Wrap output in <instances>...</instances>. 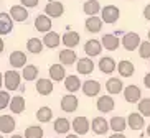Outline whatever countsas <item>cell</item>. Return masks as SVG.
Wrapping results in <instances>:
<instances>
[{"label": "cell", "instance_id": "cell-50", "mask_svg": "<svg viewBox=\"0 0 150 138\" xmlns=\"http://www.w3.org/2000/svg\"><path fill=\"white\" fill-rule=\"evenodd\" d=\"M147 36H149V41H150V30H149V35H147Z\"/></svg>", "mask_w": 150, "mask_h": 138}, {"label": "cell", "instance_id": "cell-20", "mask_svg": "<svg viewBox=\"0 0 150 138\" xmlns=\"http://www.w3.org/2000/svg\"><path fill=\"white\" fill-rule=\"evenodd\" d=\"M13 30V18L10 17V13L0 12V36L8 35Z\"/></svg>", "mask_w": 150, "mask_h": 138}, {"label": "cell", "instance_id": "cell-35", "mask_svg": "<svg viewBox=\"0 0 150 138\" xmlns=\"http://www.w3.org/2000/svg\"><path fill=\"white\" fill-rule=\"evenodd\" d=\"M35 117L40 123H48V122H51V118H53V110L50 107H46V105H43V107H40L36 110Z\"/></svg>", "mask_w": 150, "mask_h": 138}, {"label": "cell", "instance_id": "cell-47", "mask_svg": "<svg viewBox=\"0 0 150 138\" xmlns=\"http://www.w3.org/2000/svg\"><path fill=\"white\" fill-rule=\"evenodd\" d=\"M0 87H4V72H0Z\"/></svg>", "mask_w": 150, "mask_h": 138}, {"label": "cell", "instance_id": "cell-9", "mask_svg": "<svg viewBox=\"0 0 150 138\" xmlns=\"http://www.w3.org/2000/svg\"><path fill=\"white\" fill-rule=\"evenodd\" d=\"M81 90H83V94L86 97H97L99 92H101V84L96 79H88L86 82H83Z\"/></svg>", "mask_w": 150, "mask_h": 138}, {"label": "cell", "instance_id": "cell-31", "mask_svg": "<svg viewBox=\"0 0 150 138\" xmlns=\"http://www.w3.org/2000/svg\"><path fill=\"white\" fill-rule=\"evenodd\" d=\"M25 107H27V104H25V99L22 95H13L12 100H10V112L12 113H23L25 112Z\"/></svg>", "mask_w": 150, "mask_h": 138}, {"label": "cell", "instance_id": "cell-36", "mask_svg": "<svg viewBox=\"0 0 150 138\" xmlns=\"http://www.w3.org/2000/svg\"><path fill=\"white\" fill-rule=\"evenodd\" d=\"M109 125H110V130H114V132H122L124 133V130L127 128V118L125 117H112L109 120Z\"/></svg>", "mask_w": 150, "mask_h": 138}, {"label": "cell", "instance_id": "cell-45", "mask_svg": "<svg viewBox=\"0 0 150 138\" xmlns=\"http://www.w3.org/2000/svg\"><path fill=\"white\" fill-rule=\"evenodd\" d=\"M4 49H5V41H4V38L0 36V54L4 53Z\"/></svg>", "mask_w": 150, "mask_h": 138}, {"label": "cell", "instance_id": "cell-19", "mask_svg": "<svg viewBox=\"0 0 150 138\" xmlns=\"http://www.w3.org/2000/svg\"><path fill=\"white\" fill-rule=\"evenodd\" d=\"M99 71L102 74H112L114 71H117V64H115V59L110 58V56H104V58L99 59Z\"/></svg>", "mask_w": 150, "mask_h": 138}, {"label": "cell", "instance_id": "cell-52", "mask_svg": "<svg viewBox=\"0 0 150 138\" xmlns=\"http://www.w3.org/2000/svg\"><path fill=\"white\" fill-rule=\"evenodd\" d=\"M149 64H150V61H149Z\"/></svg>", "mask_w": 150, "mask_h": 138}, {"label": "cell", "instance_id": "cell-37", "mask_svg": "<svg viewBox=\"0 0 150 138\" xmlns=\"http://www.w3.org/2000/svg\"><path fill=\"white\" fill-rule=\"evenodd\" d=\"M43 128L41 127H38V125H30V127H27L25 128V133H23V137L25 138H43Z\"/></svg>", "mask_w": 150, "mask_h": 138}, {"label": "cell", "instance_id": "cell-43", "mask_svg": "<svg viewBox=\"0 0 150 138\" xmlns=\"http://www.w3.org/2000/svg\"><path fill=\"white\" fill-rule=\"evenodd\" d=\"M144 84H145L147 89H150V72H147L145 76H144Z\"/></svg>", "mask_w": 150, "mask_h": 138}, {"label": "cell", "instance_id": "cell-6", "mask_svg": "<svg viewBox=\"0 0 150 138\" xmlns=\"http://www.w3.org/2000/svg\"><path fill=\"white\" fill-rule=\"evenodd\" d=\"M45 13L50 18H59L64 13V5L61 2H58V0H50L46 7H45Z\"/></svg>", "mask_w": 150, "mask_h": 138}, {"label": "cell", "instance_id": "cell-26", "mask_svg": "<svg viewBox=\"0 0 150 138\" xmlns=\"http://www.w3.org/2000/svg\"><path fill=\"white\" fill-rule=\"evenodd\" d=\"M43 45L46 46V48H51V49L58 48V46L61 45V35L56 33V31H48V33H45Z\"/></svg>", "mask_w": 150, "mask_h": 138}, {"label": "cell", "instance_id": "cell-41", "mask_svg": "<svg viewBox=\"0 0 150 138\" xmlns=\"http://www.w3.org/2000/svg\"><path fill=\"white\" fill-rule=\"evenodd\" d=\"M40 4V0H20V5H23L25 8H33Z\"/></svg>", "mask_w": 150, "mask_h": 138}, {"label": "cell", "instance_id": "cell-7", "mask_svg": "<svg viewBox=\"0 0 150 138\" xmlns=\"http://www.w3.org/2000/svg\"><path fill=\"white\" fill-rule=\"evenodd\" d=\"M122 92H124V99H125L129 104H137L142 99V90H140V87H137L135 84L125 85Z\"/></svg>", "mask_w": 150, "mask_h": 138}, {"label": "cell", "instance_id": "cell-16", "mask_svg": "<svg viewBox=\"0 0 150 138\" xmlns=\"http://www.w3.org/2000/svg\"><path fill=\"white\" fill-rule=\"evenodd\" d=\"M17 128V122H15L13 115H0V132L2 133H13V130Z\"/></svg>", "mask_w": 150, "mask_h": 138}, {"label": "cell", "instance_id": "cell-49", "mask_svg": "<svg viewBox=\"0 0 150 138\" xmlns=\"http://www.w3.org/2000/svg\"><path fill=\"white\" fill-rule=\"evenodd\" d=\"M147 135H149V137H150V123L147 125Z\"/></svg>", "mask_w": 150, "mask_h": 138}, {"label": "cell", "instance_id": "cell-25", "mask_svg": "<svg viewBox=\"0 0 150 138\" xmlns=\"http://www.w3.org/2000/svg\"><path fill=\"white\" fill-rule=\"evenodd\" d=\"M79 41H81V35L78 31H66L61 36V43L66 48H76V46L79 45Z\"/></svg>", "mask_w": 150, "mask_h": 138}, {"label": "cell", "instance_id": "cell-51", "mask_svg": "<svg viewBox=\"0 0 150 138\" xmlns=\"http://www.w3.org/2000/svg\"><path fill=\"white\" fill-rule=\"evenodd\" d=\"M0 138H4V137H2V135H0Z\"/></svg>", "mask_w": 150, "mask_h": 138}, {"label": "cell", "instance_id": "cell-8", "mask_svg": "<svg viewBox=\"0 0 150 138\" xmlns=\"http://www.w3.org/2000/svg\"><path fill=\"white\" fill-rule=\"evenodd\" d=\"M102 43L99 40H94V38H91V40H88L86 43H84V53H86V56H89V58H96V56H99V54L102 53Z\"/></svg>", "mask_w": 150, "mask_h": 138}, {"label": "cell", "instance_id": "cell-14", "mask_svg": "<svg viewBox=\"0 0 150 138\" xmlns=\"http://www.w3.org/2000/svg\"><path fill=\"white\" fill-rule=\"evenodd\" d=\"M58 59H59V62H61L63 66H71V64H76L78 54H76V51L73 48H64L63 51H59Z\"/></svg>", "mask_w": 150, "mask_h": 138}, {"label": "cell", "instance_id": "cell-11", "mask_svg": "<svg viewBox=\"0 0 150 138\" xmlns=\"http://www.w3.org/2000/svg\"><path fill=\"white\" fill-rule=\"evenodd\" d=\"M51 25H53V18H50L46 13L36 15L35 18V30L40 33H48L51 31Z\"/></svg>", "mask_w": 150, "mask_h": 138}, {"label": "cell", "instance_id": "cell-27", "mask_svg": "<svg viewBox=\"0 0 150 138\" xmlns=\"http://www.w3.org/2000/svg\"><path fill=\"white\" fill-rule=\"evenodd\" d=\"M64 87H66V90L69 94H74V92H78V90L83 87V82L79 81V77L76 76V74H71V76H66L64 77Z\"/></svg>", "mask_w": 150, "mask_h": 138}, {"label": "cell", "instance_id": "cell-2", "mask_svg": "<svg viewBox=\"0 0 150 138\" xmlns=\"http://www.w3.org/2000/svg\"><path fill=\"white\" fill-rule=\"evenodd\" d=\"M71 128L74 130L76 135H86L91 130V122H89L88 117L84 115H79V117H74L73 118V122H71Z\"/></svg>", "mask_w": 150, "mask_h": 138}, {"label": "cell", "instance_id": "cell-33", "mask_svg": "<svg viewBox=\"0 0 150 138\" xmlns=\"http://www.w3.org/2000/svg\"><path fill=\"white\" fill-rule=\"evenodd\" d=\"M101 4L97 2V0H86L83 5V12L88 17H93V15H97L99 12H101Z\"/></svg>", "mask_w": 150, "mask_h": 138}, {"label": "cell", "instance_id": "cell-1", "mask_svg": "<svg viewBox=\"0 0 150 138\" xmlns=\"http://www.w3.org/2000/svg\"><path fill=\"white\" fill-rule=\"evenodd\" d=\"M22 72H18L17 69H10V71L4 72V87L8 92H13V90L20 89L22 87Z\"/></svg>", "mask_w": 150, "mask_h": 138}, {"label": "cell", "instance_id": "cell-46", "mask_svg": "<svg viewBox=\"0 0 150 138\" xmlns=\"http://www.w3.org/2000/svg\"><path fill=\"white\" fill-rule=\"evenodd\" d=\"M66 138H79V135H76V133H68Z\"/></svg>", "mask_w": 150, "mask_h": 138}, {"label": "cell", "instance_id": "cell-34", "mask_svg": "<svg viewBox=\"0 0 150 138\" xmlns=\"http://www.w3.org/2000/svg\"><path fill=\"white\" fill-rule=\"evenodd\" d=\"M45 49V45H43V40L40 38H30L27 41V51L31 54H40L41 51Z\"/></svg>", "mask_w": 150, "mask_h": 138}, {"label": "cell", "instance_id": "cell-24", "mask_svg": "<svg viewBox=\"0 0 150 138\" xmlns=\"http://www.w3.org/2000/svg\"><path fill=\"white\" fill-rule=\"evenodd\" d=\"M10 17L13 18V22H27L28 18V10L23 7V5H12L10 7Z\"/></svg>", "mask_w": 150, "mask_h": 138}, {"label": "cell", "instance_id": "cell-10", "mask_svg": "<svg viewBox=\"0 0 150 138\" xmlns=\"http://www.w3.org/2000/svg\"><path fill=\"white\" fill-rule=\"evenodd\" d=\"M114 107H115V102L110 95H99V99L96 100V109L101 113H109V112L114 110Z\"/></svg>", "mask_w": 150, "mask_h": 138}, {"label": "cell", "instance_id": "cell-40", "mask_svg": "<svg viewBox=\"0 0 150 138\" xmlns=\"http://www.w3.org/2000/svg\"><path fill=\"white\" fill-rule=\"evenodd\" d=\"M139 56L142 59H150V41H142L139 46Z\"/></svg>", "mask_w": 150, "mask_h": 138}, {"label": "cell", "instance_id": "cell-3", "mask_svg": "<svg viewBox=\"0 0 150 138\" xmlns=\"http://www.w3.org/2000/svg\"><path fill=\"white\" fill-rule=\"evenodd\" d=\"M101 18L104 23L112 25V23H115L120 18V10L115 5H106V7L101 8Z\"/></svg>", "mask_w": 150, "mask_h": 138}, {"label": "cell", "instance_id": "cell-17", "mask_svg": "<svg viewBox=\"0 0 150 138\" xmlns=\"http://www.w3.org/2000/svg\"><path fill=\"white\" fill-rule=\"evenodd\" d=\"M8 62L13 69H20V67L27 66V54L23 53V51H20V49L12 51L10 53V58H8Z\"/></svg>", "mask_w": 150, "mask_h": 138}, {"label": "cell", "instance_id": "cell-29", "mask_svg": "<svg viewBox=\"0 0 150 138\" xmlns=\"http://www.w3.org/2000/svg\"><path fill=\"white\" fill-rule=\"evenodd\" d=\"M53 128L59 135H68V132L71 130V122L68 120L66 117H58L56 120L53 122Z\"/></svg>", "mask_w": 150, "mask_h": 138}, {"label": "cell", "instance_id": "cell-15", "mask_svg": "<svg viewBox=\"0 0 150 138\" xmlns=\"http://www.w3.org/2000/svg\"><path fill=\"white\" fill-rule=\"evenodd\" d=\"M101 43H102V48L107 49V51H115L120 45L119 36L115 35V33H106V35H102Z\"/></svg>", "mask_w": 150, "mask_h": 138}, {"label": "cell", "instance_id": "cell-21", "mask_svg": "<svg viewBox=\"0 0 150 138\" xmlns=\"http://www.w3.org/2000/svg\"><path fill=\"white\" fill-rule=\"evenodd\" d=\"M102 22L101 17H97V15H93V17H88L86 18V22H84V28L89 31V33H99L102 30Z\"/></svg>", "mask_w": 150, "mask_h": 138}, {"label": "cell", "instance_id": "cell-5", "mask_svg": "<svg viewBox=\"0 0 150 138\" xmlns=\"http://www.w3.org/2000/svg\"><path fill=\"white\" fill-rule=\"evenodd\" d=\"M59 107H61L63 112H66V113H73V112H76L78 107H79V100H78V97H76L74 94H66V95L61 97Z\"/></svg>", "mask_w": 150, "mask_h": 138}, {"label": "cell", "instance_id": "cell-30", "mask_svg": "<svg viewBox=\"0 0 150 138\" xmlns=\"http://www.w3.org/2000/svg\"><path fill=\"white\" fill-rule=\"evenodd\" d=\"M117 71L122 77H130L134 76V72H135V66L132 64V61H129V59H122L119 61L117 64Z\"/></svg>", "mask_w": 150, "mask_h": 138}, {"label": "cell", "instance_id": "cell-18", "mask_svg": "<svg viewBox=\"0 0 150 138\" xmlns=\"http://www.w3.org/2000/svg\"><path fill=\"white\" fill-rule=\"evenodd\" d=\"M145 125V117L142 115L140 112H132L127 117V127L132 130H142Z\"/></svg>", "mask_w": 150, "mask_h": 138}, {"label": "cell", "instance_id": "cell-39", "mask_svg": "<svg viewBox=\"0 0 150 138\" xmlns=\"http://www.w3.org/2000/svg\"><path fill=\"white\" fill-rule=\"evenodd\" d=\"M10 100H12V95L7 89L2 90L0 89V110H5V109H8L10 105Z\"/></svg>", "mask_w": 150, "mask_h": 138}, {"label": "cell", "instance_id": "cell-38", "mask_svg": "<svg viewBox=\"0 0 150 138\" xmlns=\"http://www.w3.org/2000/svg\"><path fill=\"white\" fill-rule=\"evenodd\" d=\"M137 107H139V112H140L144 117H150V97L140 99L137 102Z\"/></svg>", "mask_w": 150, "mask_h": 138}, {"label": "cell", "instance_id": "cell-28", "mask_svg": "<svg viewBox=\"0 0 150 138\" xmlns=\"http://www.w3.org/2000/svg\"><path fill=\"white\" fill-rule=\"evenodd\" d=\"M124 82L120 77H110L109 81L106 82V90L110 94V95H115V94H120L124 90Z\"/></svg>", "mask_w": 150, "mask_h": 138}, {"label": "cell", "instance_id": "cell-32", "mask_svg": "<svg viewBox=\"0 0 150 138\" xmlns=\"http://www.w3.org/2000/svg\"><path fill=\"white\" fill-rule=\"evenodd\" d=\"M38 74H40V71H38V67L35 66V64H27V66L22 67V77L25 81H36L38 79Z\"/></svg>", "mask_w": 150, "mask_h": 138}, {"label": "cell", "instance_id": "cell-12", "mask_svg": "<svg viewBox=\"0 0 150 138\" xmlns=\"http://www.w3.org/2000/svg\"><path fill=\"white\" fill-rule=\"evenodd\" d=\"M76 71H78V74H84V76L91 74V72L94 71L93 58H89V56H86V58H79L78 61H76Z\"/></svg>", "mask_w": 150, "mask_h": 138}, {"label": "cell", "instance_id": "cell-13", "mask_svg": "<svg viewBox=\"0 0 150 138\" xmlns=\"http://www.w3.org/2000/svg\"><path fill=\"white\" fill-rule=\"evenodd\" d=\"M91 128L96 135H106L109 132L110 125H109V120H106L104 117H94L93 122H91Z\"/></svg>", "mask_w": 150, "mask_h": 138}, {"label": "cell", "instance_id": "cell-44", "mask_svg": "<svg viewBox=\"0 0 150 138\" xmlns=\"http://www.w3.org/2000/svg\"><path fill=\"white\" fill-rule=\"evenodd\" d=\"M109 138H125V135H124L122 132H114V133L110 135Z\"/></svg>", "mask_w": 150, "mask_h": 138}, {"label": "cell", "instance_id": "cell-48", "mask_svg": "<svg viewBox=\"0 0 150 138\" xmlns=\"http://www.w3.org/2000/svg\"><path fill=\"white\" fill-rule=\"evenodd\" d=\"M10 138H25V137H22V135H18V133H12Z\"/></svg>", "mask_w": 150, "mask_h": 138}, {"label": "cell", "instance_id": "cell-22", "mask_svg": "<svg viewBox=\"0 0 150 138\" xmlns=\"http://www.w3.org/2000/svg\"><path fill=\"white\" fill-rule=\"evenodd\" d=\"M35 89L40 95H50V94L53 92V81L40 77V79H36V82H35Z\"/></svg>", "mask_w": 150, "mask_h": 138}, {"label": "cell", "instance_id": "cell-42", "mask_svg": "<svg viewBox=\"0 0 150 138\" xmlns=\"http://www.w3.org/2000/svg\"><path fill=\"white\" fill-rule=\"evenodd\" d=\"M144 17H145V20L150 22V4L145 5V8H144Z\"/></svg>", "mask_w": 150, "mask_h": 138}, {"label": "cell", "instance_id": "cell-23", "mask_svg": "<svg viewBox=\"0 0 150 138\" xmlns=\"http://www.w3.org/2000/svg\"><path fill=\"white\" fill-rule=\"evenodd\" d=\"M64 77H66V69L61 62L50 66V79L53 82H61V81H64Z\"/></svg>", "mask_w": 150, "mask_h": 138}, {"label": "cell", "instance_id": "cell-4", "mask_svg": "<svg viewBox=\"0 0 150 138\" xmlns=\"http://www.w3.org/2000/svg\"><path fill=\"white\" fill-rule=\"evenodd\" d=\"M122 46L127 51H135V49H139V46H140L142 40H140V35L139 33H135V31H129V33H125L122 38Z\"/></svg>", "mask_w": 150, "mask_h": 138}]
</instances>
